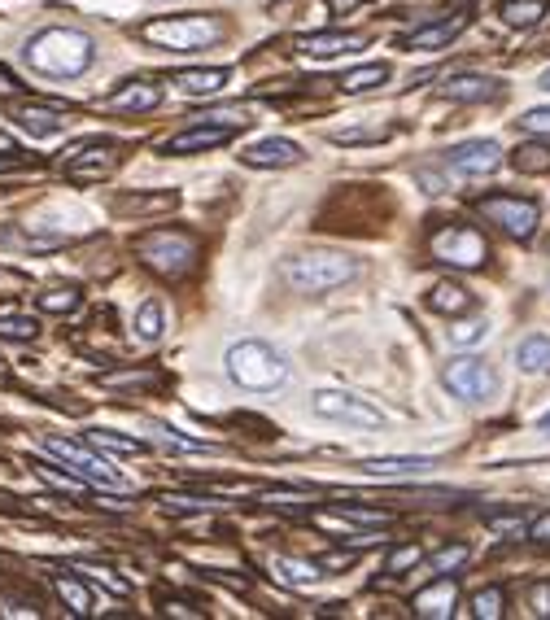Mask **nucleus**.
<instances>
[{
    "label": "nucleus",
    "mask_w": 550,
    "mask_h": 620,
    "mask_svg": "<svg viewBox=\"0 0 550 620\" xmlns=\"http://www.w3.org/2000/svg\"><path fill=\"white\" fill-rule=\"evenodd\" d=\"M22 57H27V66L40 70V75L75 79L92 66V40L83 31H70V27H49V31L31 35Z\"/></svg>",
    "instance_id": "1"
},
{
    "label": "nucleus",
    "mask_w": 550,
    "mask_h": 620,
    "mask_svg": "<svg viewBox=\"0 0 550 620\" xmlns=\"http://www.w3.org/2000/svg\"><path fill=\"white\" fill-rule=\"evenodd\" d=\"M223 372L232 385L254 389V393H271L289 385V363L280 350H271L267 341H236L223 354Z\"/></svg>",
    "instance_id": "2"
},
{
    "label": "nucleus",
    "mask_w": 550,
    "mask_h": 620,
    "mask_svg": "<svg viewBox=\"0 0 550 620\" xmlns=\"http://www.w3.org/2000/svg\"><path fill=\"white\" fill-rule=\"evenodd\" d=\"M197 254V236L184 228H149L145 236H136V258L162 280H184L197 267Z\"/></svg>",
    "instance_id": "3"
},
{
    "label": "nucleus",
    "mask_w": 550,
    "mask_h": 620,
    "mask_svg": "<svg viewBox=\"0 0 550 620\" xmlns=\"http://www.w3.org/2000/svg\"><path fill=\"white\" fill-rule=\"evenodd\" d=\"M354 276H358V262L345 254H302V258L284 262V280L297 293H328V289L350 284Z\"/></svg>",
    "instance_id": "4"
},
{
    "label": "nucleus",
    "mask_w": 550,
    "mask_h": 620,
    "mask_svg": "<svg viewBox=\"0 0 550 620\" xmlns=\"http://www.w3.org/2000/svg\"><path fill=\"white\" fill-rule=\"evenodd\" d=\"M149 44H158V49H171V53H197L214 44L223 35V27L214 18H153L140 27Z\"/></svg>",
    "instance_id": "5"
},
{
    "label": "nucleus",
    "mask_w": 550,
    "mask_h": 620,
    "mask_svg": "<svg viewBox=\"0 0 550 620\" xmlns=\"http://www.w3.org/2000/svg\"><path fill=\"white\" fill-rule=\"evenodd\" d=\"M476 210H481L494 228H502L507 236H516V241H529V236L537 232V219H542L537 201L511 197V193H489V197L476 201Z\"/></svg>",
    "instance_id": "6"
},
{
    "label": "nucleus",
    "mask_w": 550,
    "mask_h": 620,
    "mask_svg": "<svg viewBox=\"0 0 550 620\" xmlns=\"http://www.w3.org/2000/svg\"><path fill=\"white\" fill-rule=\"evenodd\" d=\"M44 450H49V455H57L70 472L83 476L88 485H101V490H123V476H118V472L110 468V459L92 455V450H88V446H79V441L49 437V441H44Z\"/></svg>",
    "instance_id": "7"
},
{
    "label": "nucleus",
    "mask_w": 550,
    "mask_h": 620,
    "mask_svg": "<svg viewBox=\"0 0 550 620\" xmlns=\"http://www.w3.org/2000/svg\"><path fill=\"white\" fill-rule=\"evenodd\" d=\"M441 380H446V389L454 393V398H468V402H485V398H494V393H498L494 367H489L485 359H476V354L450 359L446 372H441Z\"/></svg>",
    "instance_id": "8"
},
{
    "label": "nucleus",
    "mask_w": 550,
    "mask_h": 620,
    "mask_svg": "<svg viewBox=\"0 0 550 620\" xmlns=\"http://www.w3.org/2000/svg\"><path fill=\"white\" fill-rule=\"evenodd\" d=\"M428 249H433L437 262H450V267H463V271L485 267V258H489V245L476 228H441L433 232Z\"/></svg>",
    "instance_id": "9"
},
{
    "label": "nucleus",
    "mask_w": 550,
    "mask_h": 620,
    "mask_svg": "<svg viewBox=\"0 0 550 620\" xmlns=\"http://www.w3.org/2000/svg\"><path fill=\"white\" fill-rule=\"evenodd\" d=\"M118 162H123L118 145H110V140H83V145H75L62 158V171L79 184H92V180H110Z\"/></svg>",
    "instance_id": "10"
},
{
    "label": "nucleus",
    "mask_w": 550,
    "mask_h": 620,
    "mask_svg": "<svg viewBox=\"0 0 550 620\" xmlns=\"http://www.w3.org/2000/svg\"><path fill=\"white\" fill-rule=\"evenodd\" d=\"M315 415H324V420H345V424H358V428H380L385 424V415H380L376 407H367V402H358V398H350V393H332V389H324V393H315Z\"/></svg>",
    "instance_id": "11"
},
{
    "label": "nucleus",
    "mask_w": 550,
    "mask_h": 620,
    "mask_svg": "<svg viewBox=\"0 0 550 620\" xmlns=\"http://www.w3.org/2000/svg\"><path fill=\"white\" fill-rule=\"evenodd\" d=\"M446 162L459 175H494L502 166V149L494 140H468V145H454Z\"/></svg>",
    "instance_id": "12"
},
{
    "label": "nucleus",
    "mask_w": 550,
    "mask_h": 620,
    "mask_svg": "<svg viewBox=\"0 0 550 620\" xmlns=\"http://www.w3.org/2000/svg\"><path fill=\"white\" fill-rule=\"evenodd\" d=\"M241 162L245 166H258V171H284V166H297L302 162V149L293 145V140H280V136H271V140H258V145H249L241 153Z\"/></svg>",
    "instance_id": "13"
},
{
    "label": "nucleus",
    "mask_w": 550,
    "mask_h": 620,
    "mask_svg": "<svg viewBox=\"0 0 550 620\" xmlns=\"http://www.w3.org/2000/svg\"><path fill=\"white\" fill-rule=\"evenodd\" d=\"M236 131L223 127V123H193L188 131H179V136L166 140V153H201V149H219L227 145Z\"/></svg>",
    "instance_id": "14"
},
{
    "label": "nucleus",
    "mask_w": 550,
    "mask_h": 620,
    "mask_svg": "<svg viewBox=\"0 0 550 620\" xmlns=\"http://www.w3.org/2000/svg\"><path fill=\"white\" fill-rule=\"evenodd\" d=\"M441 97H446V101L485 105V101H498L502 97V83L498 79H485V75H454V79L441 83Z\"/></svg>",
    "instance_id": "15"
},
{
    "label": "nucleus",
    "mask_w": 550,
    "mask_h": 620,
    "mask_svg": "<svg viewBox=\"0 0 550 620\" xmlns=\"http://www.w3.org/2000/svg\"><path fill=\"white\" fill-rule=\"evenodd\" d=\"M468 14H454V18H441V22H428V27L411 31L402 40V49H446V44H454V35L468 31Z\"/></svg>",
    "instance_id": "16"
},
{
    "label": "nucleus",
    "mask_w": 550,
    "mask_h": 620,
    "mask_svg": "<svg viewBox=\"0 0 550 620\" xmlns=\"http://www.w3.org/2000/svg\"><path fill=\"white\" fill-rule=\"evenodd\" d=\"M354 49H363V35H350V31H310L297 40L302 57H341Z\"/></svg>",
    "instance_id": "17"
},
{
    "label": "nucleus",
    "mask_w": 550,
    "mask_h": 620,
    "mask_svg": "<svg viewBox=\"0 0 550 620\" xmlns=\"http://www.w3.org/2000/svg\"><path fill=\"white\" fill-rule=\"evenodd\" d=\"M9 114L18 118V127H27L31 136H57L66 131V114L62 110H49V105H35V101H14Z\"/></svg>",
    "instance_id": "18"
},
{
    "label": "nucleus",
    "mask_w": 550,
    "mask_h": 620,
    "mask_svg": "<svg viewBox=\"0 0 550 620\" xmlns=\"http://www.w3.org/2000/svg\"><path fill=\"white\" fill-rule=\"evenodd\" d=\"M454 603H459V586H454V577H441L433 581L428 590L415 594V616L424 620H446L454 612Z\"/></svg>",
    "instance_id": "19"
},
{
    "label": "nucleus",
    "mask_w": 550,
    "mask_h": 620,
    "mask_svg": "<svg viewBox=\"0 0 550 620\" xmlns=\"http://www.w3.org/2000/svg\"><path fill=\"white\" fill-rule=\"evenodd\" d=\"M179 92H188V97H206V92H219L227 83V70L223 66H206V70H179L171 79Z\"/></svg>",
    "instance_id": "20"
},
{
    "label": "nucleus",
    "mask_w": 550,
    "mask_h": 620,
    "mask_svg": "<svg viewBox=\"0 0 550 620\" xmlns=\"http://www.w3.org/2000/svg\"><path fill=\"white\" fill-rule=\"evenodd\" d=\"M358 468L372 472V476H411V472L433 468V459L428 455H385V459H363Z\"/></svg>",
    "instance_id": "21"
},
{
    "label": "nucleus",
    "mask_w": 550,
    "mask_h": 620,
    "mask_svg": "<svg viewBox=\"0 0 550 620\" xmlns=\"http://www.w3.org/2000/svg\"><path fill=\"white\" fill-rule=\"evenodd\" d=\"M158 101H162V88H153V83H127L114 97H105V110H153Z\"/></svg>",
    "instance_id": "22"
},
{
    "label": "nucleus",
    "mask_w": 550,
    "mask_h": 620,
    "mask_svg": "<svg viewBox=\"0 0 550 620\" xmlns=\"http://www.w3.org/2000/svg\"><path fill=\"white\" fill-rule=\"evenodd\" d=\"M428 306H433L437 315H468L472 293L463 289V284H454V280H441V284H433V293H428Z\"/></svg>",
    "instance_id": "23"
},
{
    "label": "nucleus",
    "mask_w": 550,
    "mask_h": 620,
    "mask_svg": "<svg viewBox=\"0 0 550 620\" xmlns=\"http://www.w3.org/2000/svg\"><path fill=\"white\" fill-rule=\"evenodd\" d=\"M179 206V197L175 193H131V197H118L114 201V210L118 214H162V210H175Z\"/></svg>",
    "instance_id": "24"
},
{
    "label": "nucleus",
    "mask_w": 550,
    "mask_h": 620,
    "mask_svg": "<svg viewBox=\"0 0 550 620\" xmlns=\"http://www.w3.org/2000/svg\"><path fill=\"white\" fill-rule=\"evenodd\" d=\"M502 22L507 27H516V31H529V27H537V22L546 18V0H502Z\"/></svg>",
    "instance_id": "25"
},
{
    "label": "nucleus",
    "mask_w": 550,
    "mask_h": 620,
    "mask_svg": "<svg viewBox=\"0 0 550 620\" xmlns=\"http://www.w3.org/2000/svg\"><path fill=\"white\" fill-rule=\"evenodd\" d=\"M88 446L92 450H114V455H145L149 441L145 437H123V433H114V428H92Z\"/></svg>",
    "instance_id": "26"
},
{
    "label": "nucleus",
    "mask_w": 550,
    "mask_h": 620,
    "mask_svg": "<svg viewBox=\"0 0 550 620\" xmlns=\"http://www.w3.org/2000/svg\"><path fill=\"white\" fill-rule=\"evenodd\" d=\"M389 79V66L385 62H372V66H358V70H345V75L337 79V88L341 92H372V88H380V83Z\"/></svg>",
    "instance_id": "27"
},
{
    "label": "nucleus",
    "mask_w": 550,
    "mask_h": 620,
    "mask_svg": "<svg viewBox=\"0 0 550 620\" xmlns=\"http://www.w3.org/2000/svg\"><path fill=\"white\" fill-rule=\"evenodd\" d=\"M57 594L75 616H92V590L83 586L75 572H57Z\"/></svg>",
    "instance_id": "28"
},
{
    "label": "nucleus",
    "mask_w": 550,
    "mask_h": 620,
    "mask_svg": "<svg viewBox=\"0 0 550 620\" xmlns=\"http://www.w3.org/2000/svg\"><path fill=\"white\" fill-rule=\"evenodd\" d=\"M511 166H516L520 175H550V145L529 140V145H520L516 153H511Z\"/></svg>",
    "instance_id": "29"
},
{
    "label": "nucleus",
    "mask_w": 550,
    "mask_h": 620,
    "mask_svg": "<svg viewBox=\"0 0 550 620\" xmlns=\"http://www.w3.org/2000/svg\"><path fill=\"white\" fill-rule=\"evenodd\" d=\"M271 572H275L280 581H289V586L306 590V586H315L319 564H297V559H289V555H271Z\"/></svg>",
    "instance_id": "30"
},
{
    "label": "nucleus",
    "mask_w": 550,
    "mask_h": 620,
    "mask_svg": "<svg viewBox=\"0 0 550 620\" xmlns=\"http://www.w3.org/2000/svg\"><path fill=\"white\" fill-rule=\"evenodd\" d=\"M324 516L341 520V524H363V529H385L393 520L389 511H363V507H324Z\"/></svg>",
    "instance_id": "31"
},
{
    "label": "nucleus",
    "mask_w": 550,
    "mask_h": 620,
    "mask_svg": "<svg viewBox=\"0 0 550 620\" xmlns=\"http://www.w3.org/2000/svg\"><path fill=\"white\" fill-rule=\"evenodd\" d=\"M516 363L524 372H542V367H550V337H524L520 350H516Z\"/></svg>",
    "instance_id": "32"
},
{
    "label": "nucleus",
    "mask_w": 550,
    "mask_h": 620,
    "mask_svg": "<svg viewBox=\"0 0 550 620\" xmlns=\"http://www.w3.org/2000/svg\"><path fill=\"white\" fill-rule=\"evenodd\" d=\"M35 476H40L44 485H53L57 494H83V490H88V481H83V476H75V472H57L53 463H35Z\"/></svg>",
    "instance_id": "33"
},
{
    "label": "nucleus",
    "mask_w": 550,
    "mask_h": 620,
    "mask_svg": "<svg viewBox=\"0 0 550 620\" xmlns=\"http://www.w3.org/2000/svg\"><path fill=\"white\" fill-rule=\"evenodd\" d=\"M502 607H507V594H502L498 586H485V590L472 594V616L476 620H498Z\"/></svg>",
    "instance_id": "34"
},
{
    "label": "nucleus",
    "mask_w": 550,
    "mask_h": 620,
    "mask_svg": "<svg viewBox=\"0 0 550 620\" xmlns=\"http://www.w3.org/2000/svg\"><path fill=\"white\" fill-rule=\"evenodd\" d=\"M463 564H468V546L454 542V546H441V551H433V559H428V568L441 572V577H450V572H459Z\"/></svg>",
    "instance_id": "35"
},
{
    "label": "nucleus",
    "mask_w": 550,
    "mask_h": 620,
    "mask_svg": "<svg viewBox=\"0 0 550 620\" xmlns=\"http://www.w3.org/2000/svg\"><path fill=\"white\" fill-rule=\"evenodd\" d=\"M83 293L79 289H49L40 293V310H49V315H70V310H79Z\"/></svg>",
    "instance_id": "36"
},
{
    "label": "nucleus",
    "mask_w": 550,
    "mask_h": 620,
    "mask_svg": "<svg viewBox=\"0 0 550 620\" xmlns=\"http://www.w3.org/2000/svg\"><path fill=\"white\" fill-rule=\"evenodd\" d=\"M136 337L140 341H158L162 337V306L158 302H145L136 315Z\"/></svg>",
    "instance_id": "37"
},
{
    "label": "nucleus",
    "mask_w": 550,
    "mask_h": 620,
    "mask_svg": "<svg viewBox=\"0 0 550 620\" xmlns=\"http://www.w3.org/2000/svg\"><path fill=\"white\" fill-rule=\"evenodd\" d=\"M35 332H40V324L27 315H0V337L9 341H35Z\"/></svg>",
    "instance_id": "38"
},
{
    "label": "nucleus",
    "mask_w": 550,
    "mask_h": 620,
    "mask_svg": "<svg viewBox=\"0 0 550 620\" xmlns=\"http://www.w3.org/2000/svg\"><path fill=\"white\" fill-rule=\"evenodd\" d=\"M101 385L110 389H145V385H158L153 372H118V376H101Z\"/></svg>",
    "instance_id": "39"
},
{
    "label": "nucleus",
    "mask_w": 550,
    "mask_h": 620,
    "mask_svg": "<svg viewBox=\"0 0 550 620\" xmlns=\"http://www.w3.org/2000/svg\"><path fill=\"white\" fill-rule=\"evenodd\" d=\"M420 559H424V551H420V546H398V551L389 555L385 572H389V577H398V572H406V568H415V564H420Z\"/></svg>",
    "instance_id": "40"
},
{
    "label": "nucleus",
    "mask_w": 550,
    "mask_h": 620,
    "mask_svg": "<svg viewBox=\"0 0 550 620\" xmlns=\"http://www.w3.org/2000/svg\"><path fill=\"white\" fill-rule=\"evenodd\" d=\"M485 332H489L485 319H463L459 328H450V341H454V345H476V341L485 337Z\"/></svg>",
    "instance_id": "41"
},
{
    "label": "nucleus",
    "mask_w": 550,
    "mask_h": 620,
    "mask_svg": "<svg viewBox=\"0 0 550 620\" xmlns=\"http://www.w3.org/2000/svg\"><path fill=\"white\" fill-rule=\"evenodd\" d=\"M75 572H83V577H97V581H105V590H110V594H127V590H131L123 577H110V568H101V564H75Z\"/></svg>",
    "instance_id": "42"
},
{
    "label": "nucleus",
    "mask_w": 550,
    "mask_h": 620,
    "mask_svg": "<svg viewBox=\"0 0 550 620\" xmlns=\"http://www.w3.org/2000/svg\"><path fill=\"white\" fill-rule=\"evenodd\" d=\"M524 131H533V136H550V105H542V110H529L520 118Z\"/></svg>",
    "instance_id": "43"
},
{
    "label": "nucleus",
    "mask_w": 550,
    "mask_h": 620,
    "mask_svg": "<svg viewBox=\"0 0 550 620\" xmlns=\"http://www.w3.org/2000/svg\"><path fill=\"white\" fill-rule=\"evenodd\" d=\"M337 145H372V140H385V127L380 131H337Z\"/></svg>",
    "instance_id": "44"
},
{
    "label": "nucleus",
    "mask_w": 550,
    "mask_h": 620,
    "mask_svg": "<svg viewBox=\"0 0 550 620\" xmlns=\"http://www.w3.org/2000/svg\"><path fill=\"white\" fill-rule=\"evenodd\" d=\"M166 507L171 511H210V498H184V494H166Z\"/></svg>",
    "instance_id": "45"
},
{
    "label": "nucleus",
    "mask_w": 550,
    "mask_h": 620,
    "mask_svg": "<svg viewBox=\"0 0 550 620\" xmlns=\"http://www.w3.org/2000/svg\"><path fill=\"white\" fill-rule=\"evenodd\" d=\"M529 538H533V542H542V546H550V511H546V516H537V520L529 524Z\"/></svg>",
    "instance_id": "46"
},
{
    "label": "nucleus",
    "mask_w": 550,
    "mask_h": 620,
    "mask_svg": "<svg viewBox=\"0 0 550 620\" xmlns=\"http://www.w3.org/2000/svg\"><path fill=\"white\" fill-rule=\"evenodd\" d=\"M354 551H332V555H324V559H319V568H350L354 564Z\"/></svg>",
    "instance_id": "47"
},
{
    "label": "nucleus",
    "mask_w": 550,
    "mask_h": 620,
    "mask_svg": "<svg viewBox=\"0 0 550 620\" xmlns=\"http://www.w3.org/2000/svg\"><path fill=\"white\" fill-rule=\"evenodd\" d=\"M533 612L537 616H550V581H542V586L533 590Z\"/></svg>",
    "instance_id": "48"
},
{
    "label": "nucleus",
    "mask_w": 550,
    "mask_h": 620,
    "mask_svg": "<svg viewBox=\"0 0 550 620\" xmlns=\"http://www.w3.org/2000/svg\"><path fill=\"white\" fill-rule=\"evenodd\" d=\"M0 158H22V149H18V140L14 136H5V131H0Z\"/></svg>",
    "instance_id": "49"
},
{
    "label": "nucleus",
    "mask_w": 550,
    "mask_h": 620,
    "mask_svg": "<svg viewBox=\"0 0 550 620\" xmlns=\"http://www.w3.org/2000/svg\"><path fill=\"white\" fill-rule=\"evenodd\" d=\"M494 533H524V520H489Z\"/></svg>",
    "instance_id": "50"
},
{
    "label": "nucleus",
    "mask_w": 550,
    "mask_h": 620,
    "mask_svg": "<svg viewBox=\"0 0 550 620\" xmlns=\"http://www.w3.org/2000/svg\"><path fill=\"white\" fill-rule=\"evenodd\" d=\"M358 5H367V0H328V9H332V14H354Z\"/></svg>",
    "instance_id": "51"
},
{
    "label": "nucleus",
    "mask_w": 550,
    "mask_h": 620,
    "mask_svg": "<svg viewBox=\"0 0 550 620\" xmlns=\"http://www.w3.org/2000/svg\"><path fill=\"white\" fill-rule=\"evenodd\" d=\"M415 180H420V184H428V193H441V180H437V175H428V171H415Z\"/></svg>",
    "instance_id": "52"
},
{
    "label": "nucleus",
    "mask_w": 550,
    "mask_h": 620,
    "mask_svg": "<svg viewBox=\"0 0 550 620\" xmlns=\"http://www.w3.org/2000/svg\"><path fill=\"white\" fill-rule=\"evenodd\" d=\"M14 88H18V79H14V75H9V70H5V66H0V92H14Z\"/></svg>",
    "instance_id": "53"
},
{
    "label": "nucleus",
    "mask_w": 550,
    "mask_h": 620,
    "mask_svg": "<svg viewBox=\"0 0 550 620\" xmlns=\"http://www.w3.org/2000/svg\"><path fill=\"white\" fill-rule=\"evenodd\" d=\"M537 428H542V433H550V411L542 415V420H537Z\"/></svg>",
    "instance_id": "54"
},
{
    "label": "nucleus",
    "mask_w": 550,
    "mask_h": 620,
    "mask_svg": "<svg viewBox=\"0 0 550 620\" xmlns=\"http://www.w3.org/2000/svg\"><path fill=\"white\" fill-rule=\"evenodd\" d=\"M542 88H546V92H550V70H546V75H542Z\"/></svg>",
    "instance_id": "55"
},
{
    "label": "nucleus",
    "mask_w": 550,
    "mask_h": 620,
    "mask_svg": "<svg viewBox=\"0 0 550 620\" xmlns=\"http://www.w3.org/2000/svg\"><path fill=\"white\" fill-rule=\"evenodd\" d=\"M9 162H14V158H0V171H9Z\"/></svg>",
    "instance_id": "56"
}]
</instances>
